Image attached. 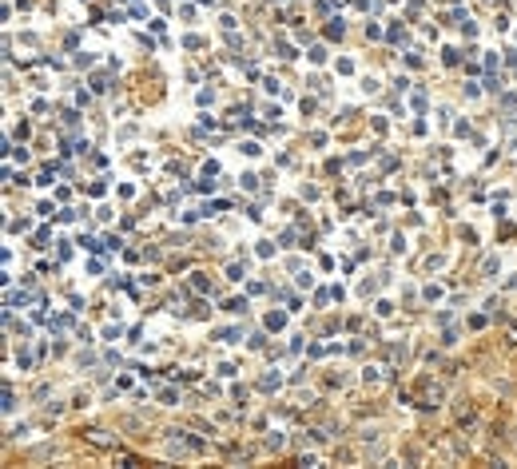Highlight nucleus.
<instances>
[{"label":"nucleus","mask_w":517,"mask_h":469,"mask_svg":"<svg viewBox=\"0 0 517 469\" xmlns=\"http://www.w3.org/2000/svg\"><path fill=\"white\" fill-rule=\"evenodd\" d=\"M366 382H370V386H378V382H386V374H382V370H366Z\"/></svg>","instance_id":"nucleus-1"}]
</instances>
